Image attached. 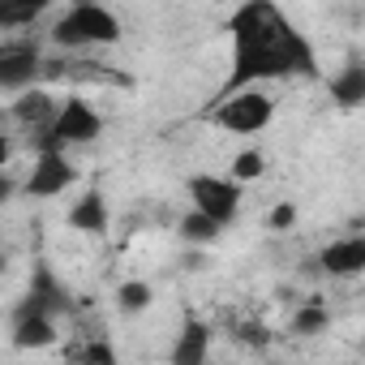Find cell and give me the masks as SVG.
I'll return each mask as SVG.
<instances>
[{
  "label": "cell",
  "instance_id": "cell-1",
  "mask_svg": "<svg viewBox=\"0 0 365 365\" xmlns=\"http://www.w3.org/2000/svg\"><path fill=\"white\" fill-rule=\"evenodd\" d=\"M228 39H232V69H228L224 95L250 91L262 82H279V78H314L318 73L314 43L271 0H245L241 9H232Z\"/></svg>",
  "mask_w": 365,
  "mask_h": 365
},
{
  "label": "cell",
  "instance_id": "cell-2",
  "mask_svg": "<svg viewBox=\"0 0 365 365\" xmlns=\"http://www.w3.org/2000/svg\"><path fill=\"white\" fill-rule=\"evenodd\" d=\"M120 18L108 9V5H95V0H78L69 5L56 26H52V43L65 48V52H78V48H112L120 43Z\"/></svg>",
  "mask_w": 365,
  "mask_h": 365
},
{
  "label": "cell",
  "instance_id": "cell-3",
  "mask_svg": "<svg viewBox=\"0 0 365 365\" xmlns=\"http://www.w3.org/2000/svg\"><path fill=\"white\" fill-rule=\"evenodd\" d=\"M103 133V116L86 103V99H65L56 108V120L35 138L39 155H69L73 146H91Z\"/></svg>",
  "mask_w": 365,
  "mask_h": 365
},
{
  "label": "cell",
  "instance_id": "cell-4",
  "mask_svg": "<svg viewBox=\"0 0 365 365\" xmlns=\"http://www.w3.org/2000/svg\"><path fill=\"white\" fill-rule=\"evenodd\" d=\"M275 116V99L262 91V86H250V91H232V95H220L215 108H211V120L228 133H262Z\"/></svg>",
  "mask_w": 365,
  "mask_h": 365
},
{
  "label": "cell",
  "instance_id": "cell-5",
  "mask_svg": "<svg viewBox=\"0 0 365 365\" xmlns=\"http://www.w3.org/2000/svg\"><path fill=\"white\" fill-rule=\"evenodd\" d=\"M190 198H194L190 211L207 215V220L220 224V228H228V224L237 220V211H241V185H232L228 176H215V172L190 176Z\"/></svg>",
  "mask_w": 365,
  "mask_h": 365
},
{
  "label": "cell",
  "instance_id": "cell-6",
  "mask_svg": "<svg viewBox=\"0 0 365 365\" xmlns=\"http://www.w3.org/2000/svg\"><path fill=\"white\" fill-rule=\"evenodd\" d=\"M18 314H39V318H65V314H73V292L52 275V267L48 262H35V271H31V288L22 292V301L14 305Z\"/></svg>",
  "mask_w": 365,
  "mask_h": 365
},
{
  "label": "cell",
  "instance_id": "cell-7",
  "mask_svg": "<svg viewBox=\"0 0 365 365\" xmlns=\"http://www.w3.org/2000/svg\"><path fill=\"white\" fill-rule=\"evenodd\" d=\"M39 48L31 39H5L0 43V91H31V82L39 78Z\"/></svg>",
  "mask_w": 365,
  "mask_h": 365
},
{
  "label": "cell",
  "instance_id": "cell-8",
  "mask_svg": "<svg viewBox=\"0 0 365 365\" xmlns=\"http://www.w3.org/2000/svg\"><path fill=\"white\" fill-rule=\"evenodd\" d=\"M78 180V172H73V159L69 155H39L35 159V172L26 176V194L31 198H56V194H65L69 185Z\"/></svg>",
  "mask_w": 365,
  "mask_h": 365
},
{
  "label": "cell",
  "instance_id": "cell-9",
  "mask_svg": "<svg viewBox=\"0 0 365 365\" xmlns=\"http://www.w3.org/2000/svg\"><path fill=\"white\" fill-rule=\"evenodd\" d=\"M211 356V327L194 314H185L176 331V344H172V365H207Z\"/></svg>",
  "mask_w": 365,
  "mask_h": 365
},
{
  "label": "cell",
  "instance_id": "cell-10",
  "mask_svg": "<svg viewBox=\"0 0 365 365\" xmlns=\"http://www.w3.org/2000/svg\"><path fill=\"white\" fill-rule=\"evenodd\" d=\"M318 267L335 279H352L365 271V237H344V241H331L322 254H318Z\"/></svg>",
  "mask_w": 365,
  "mask_h": 365
},
{
  "label": "cell",
  "instance_id": "cell-11",
  "mask_svg": "<svg viewBox=\"0 0 365 365\" xmlns=\"http://www.w3.org/2000/svg\"><path fill=\"white\" fill-rule=\"evenodd\" d=\"M9 116H14V125H22L26 133H35V138H39V133L56 120V99H52L48 91H22V95L14 99Z\"/></svg>",
  "mask_w": 365,
  "mask_h": 365
},
{
  "label": "cell",
  "instance_id": "cell-12",
  "mask_svg": "<svg viewBox=\"0 0 365 365\" xmlns=\"http://www.w3.org/2000/svg\"><path fill=\"white\" fill-rule=\"evenodd\" d=\"M112 224V211H108V198L99 190H86L73 207H69V228L78 232H91V237H103Z\"/></svg>",
  "mask_w": 365,
  "mask_h": 365
},
{
  "label": "cell",
  "instance_id": "cell-13",
  "mask_svg": "<svg viewBox=\"0 0 365 365\" xmlns=\"http://www.w3.org/2000/svg\"><path fill=\"white\" fill-rule=\"evenodd\" d=\"M52 344H56V322H52V318L18 314V309H14V348L39 352V348H52Z\"/></svg>",
  "mask_w": 365,
  "mask_h": 365
},
{
  "label": "cell",
  "instance_id": "cell-14",
  "mask_svg": "<svg viewBox=\"0 0 365 365\" xmlns=\"http://www.w3.org/2000/svg\"><path fill=\"white\" fill-rule=\"evenodd\" d=\"M331 99H335L339 108H361V103H365V65H361V56H352V61L331 78Z\"/></svg>",
  "mask_w": 365,
  "mask_h": 365
},
{
  "label": "cell",
  "instance_id": "cell-15",
  "mask_svg": "<svg viewBox=\"0 0 365 365\" xmlns=\"http://www.w3.org/2000/svg\"><path fill=\"white\" fill-rule=\"evenodd\" d=\"M43 0H0V31H26L43 18Z\"/></svg>",
  "mask_w": 365,
  "mask_h": 365
},
{
  "label": "cell",
  "instance_id": "cell-16",
  "mask_svg": "<svg viewBox=\"0 0 365 365\" xmlns=\"http://www.w3.org/2000/svg\"><path fill=\"white\" fill-rule=\"evenodd\" d=\"M176 232H180V241L185 245H211V241H220V224H211L207 215H198V211H185L180 215V224H176Z\"/></svg>",
  "mask_w": 365,
  "mask_h": 365
},
{
  "label": "cell",
  "instance_id": "cell-17",
  "mask_svg": "<svg viewBox=\"0 0 365 365\" xmlns=\"http://www.w3.org/2000/svg\"><path fill=\"white\" fill-rule=\"evenodd\" d=\"M150 301H155V292H150V284H142V279H125L120 288H116V309L120 314H142V309H150Z\"/></svg>",
  "mask_w": 365,
  "mask_h": 365
},
{
  "label": "cell",
  "instance_id": "cell-18",
  "mask_svg": "<svg viewBox=\"0 0 365 365\" xmlns=\"http://www.w3.org/2000/svg\"><path fill=\"white\" fill-rule=\"evenodd\" d=\"M327 322H331L327 305H322V301H309V305H301V309L292 314V335H322Z\"/></svg>",
  "mask_w": 365,
  "mask_h": 365
},
{
  "label": "cell",
  "instance_id": "cell-19",
  "mask_svg": "<svg viewBox=\"0 0 365 365\" xmlns=\"http://www.w3.org/2000/svg\"><path fill=\"white\" fill-rule=\"evenodd\" d=\"M262 172H267L262 150H241V155L232 159V168H228V180H232V185H250V180H258Z\"/></svg>",
  "mask_w": 365,
  "mask_h": 365
},
{
  "label": "cell",
  "instance_id": "cell-20",
  "mask_svg": "<svg viewBox=\"0 0 365 365\" xmlns=\"http://www.w3.org/2000/svg\"><path fill=\"white\" fill-rule=\"evenodd\" d=\"M73 365H116V352L108 339H91L73 352Z\"/></svg>",
  "mask_w": 365,
  "mask_h": 365
},
{
  "label": "cell",
  "instance_id": "cell-21",
  "mask_svg": "<svg viewBox=\"0 0 365 365\" xmlns=\"http://www.w3.org/2000/svg\"><path fill=\"white\" fill-rule=\"evenodd\" d=\"M292 224H297V207H292V202H279V207L271 211V228H275V232H288Z\"/></svg>",
  "mask_w": 365,
  "mask_h": 365
},
{
  "label": "cell",
  "instance_id": "cell-22",
  "mask_svg": "<svg viewBox=\"0 0 365 365\" xmlns=\"http://www.w3.org/2000/svg\"><path fill=\"white\" fill-rule=\"evenodd\" d=\"M14 194H18V180H9L5 172H0V202H9Z\"/></svg>",
  "mask_w": 365,
  "mask_h": 365
},
{
  "label": "cell",
  "instance_id": "cell-23",
  "mask_svg": "<svg viewBox=\"0 0 365 365\" xmlns=\"http://www.w3.org/2000/svg\"><path fill=\"white\" fill-rule=\"evenodd\" d=\"M9 159H14V142H9V138H5V133H0V168H5V163H9Z\"/></svg>",
  "mask_w": 365,
  "mask_h": 365
},
{
  "label": "cell",
  "instance_id": "cell-24",
  "mask_svg": "<svg viewBox=\"0 0 365 365\" xmlns=\"http://www.w3.org/2000/svg\"><path fill=\"white\" fill-rule=\"evenodd\" d=\"M0 271H5V254H0Z\"/></svg>",
  "mask_w": 365,
  "mask_h": 365
}]
</instances>
